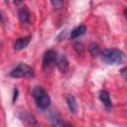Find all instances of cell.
<instances>
[{"instance_id": "cell-2", "label": "cell", "mask_w": 127, "mask_h": 127, "mask_svg": "<svg viewBox=\"0 0 127 127\" xmlns=\"http://www.w3.org/2000/svg\"><path fill=\"white\" fill-rule=\"evenodd\" d=\"M103 60L109 64H118L124 61L125 55L122 51L117 49H107L102 52Z\"/></svg>"}, {"instance_id": "cell-13", "label": "cell", "mask_w": 127, "mask_h": 127, "mask_svg": "<svg viewBox=\"0 0 127 127\" xmlns=\"http://www.w3.org/2000/svg\"><path fill=\"white\" fill-rule=\"evenodd\" d=\"M51 2H52L53 6H54L55 8H60V7L63 5L64 0H51Z\"/></svg>"}, {"instance_id": "cell-1", "label": "cell", "mask_w": 127, "mask_h": 127, "mask_svg": "<svg viewBox=\"0 0 127 127\" xmlns=\"http://www.w3.org/2000/svg\"><path fill=\"white\" fill-rule=\"evenodd\" d=\"M33 97L35 99L36 104L38 107L42 109H46L51 104V98L48 94V92L41 86H36L33 89Z\"/></svg>"}, {"instance_id": "cell-6", "label": "cell", "mask_w": 127, "mask_h": 127, "mask_svg": "<svg viewBox=\"0 0 127 127\" xmlns=\"http://www.w3.org/2000/svg\"><path fill=\"white\" fill-rule=\"evenodd\" d=\"M57 65H58V68L62 71V72H65L67 69H68V61L66 59L65 56L62 55L61 57L57 58V62H56Z\"/></svg>"}, {"instance_id": "cell-10", "label": "cell", "mask_w": 127, "mask_h": 127, "mask_svg": "<svg viewBox=\"0 0 127 127\" xmlns=\"http://www.w3.org/2000/svg\"><path fill=\"white\" fill-rule=\"evenodd\" d=\"M86 32V27L83 26V25H80V26H77L76 28H74L71 32H70V39H76L80 36H82L83 34H85Z\"/></svg>"}, {"instance_id": "cell-5", "label": "cell", "mask_w": 127, "mask_h": 127, "mask_svg": "<svg viewBox=\"0 0 127 127\" xmlns=\"http://www.w3.org/2000/svg\"><path fill=\"white\" fill-rule=\"evenodd\" d=\"M65 100H66V104H67L69 111L71 113H76V111L78 109V105H77V102H76V99L74 98V96L71 94H66Z\"/></svg>"}, {"instance_id": "cell-14", "label": "cell", "mask_w": 127, "mask_h": 127, "mask_svg": "<svg viewBox=\"0 0 127 127\" xmlns=\"http://www.w3.org/2000/svg\"><path fill=\"white\" fill-rule=\"evenodd\" d=\"M126 70H127V68H126V67H123V68L120 70V73L122 74V76H123L124 78H126Z\"/></svg>"}, {"instance_id": "cell-3", "label": "cell", "mask_w": 127, "mask_h": 127, "mask_svg": "<svg viewBox=\"0 0 127 127\" xmlns=\"http://www.w3.org/2000/svg\"><path fill=\"white\" fill-rule=\"evenodd\" d=\"M10 75L13 77H31L34 76V69L27 64L20 63L15 68L11 70Z\"/></svg>"}, {"instance_id": "cell-16", "label": "cell", "mask_w": 127, "mask_h": 127, "mask_svg": "<svg viewBox=\"0 0 127 127\" xmlns=\"http://www.w3.org/2000/svg\"><path fill=\"white\" fill-rule=\"evenodd\" d=\"M22 2V0H14V3L15 4H19V3H21Z\"/></svg>"}, {"instance_id": "cell-15", "label": "cell", "mask_w": 127, "mask_h": 127, "mask_svg": "<svg viewBox=\"0 0 127 127\" xmlns=\"http://www.w3.org/2000/svg\"><path fill=\"white\" fill-rule=\"evenodd\" d=\"M17 95H18V89H14V96H13V102L15 101V99H17Z\"/></svg>"}, {"instance_id": "cell-8", "label": "cell", "mask_w": 127, "mask_h": 127, "mask_svg": "<svg viewBox=\"0 0 127 127\" xmlns=\"http://www.w3.org/2000/svg\"><path fill=\"white\" fill-rule=\"evenodd\" d=\"M18 16H19V19L22 23H24V24L29 23V21H30V12H29L27 7H25V6L21 7L18 10Z\"/></svg>"}, {"instance_id": "cell-9", "label": "cell", "mask_w": 127, "mask_h": 127, "mask_svg": "<svg viewBox=\"0 0 127 127\" xmlns=\"http://www.w3.org/2000/svg\"><path fill=\"white\" fill-rule=\"evenodd\" d=\"M99 98H100L101 102L103 103V105H104L107 109H109V108L112 106V102H111V99H110V95H109V93H108L107 91L102 90V91L100 92V94H99Z\"/></svg>"}, {"instance_id": "cell-12", "label": "cell", "mask_w": 127, "mask_h": 127, "mask_svg": "<svg viewBox=\"0 0 127 127\" xmlns=\"http://www.w3.org/2000/svg\"><path fill=\"white\" fill-rule=\"evenodd\" d=\"M89 51H90V53H91L92 56H97V55L100 53L99 47H98L96 44H94V43L89 46Z\"/></svg>"}, {"instance_id": "cell-17", "label": "cell", "mask_w": 127, "mask_h": 127, "mask_svg": "<svg viewBox=\"0 0 127 127\" xmlns=\"http://www.w3.org/2000/svg\"><path fill=\"white\" fill-rule=\"evenodd\" d=\"M1 20H2V15H1V13H0V22H1Z\"/></svg>"}, {"instance_id": "cell-7", "label": "cell", "mask_w": 127, "mask_h": 127, "mask_svg": "<svg viewBox=\"0 0 127 127\" xmlns=\"http://www.w3.org/2000/svg\"><path fill=\"white\" fill-rule=\"evenodd\" d=\"M30 41H31V37H30V36L17 39L16 42H15V44H14V49L17 50V51L23 50V49H25V48L29 45Z\"/></svg>"}, {"instance_id": "cell-4", "label": "cell", "mask_w": 127, "mask_h": 127, "mask_svg": "<svg viewBox=\"0 0 127 127\" xmlns=\"http://www.w3.org/2000/svg\"><path fill=\"white\" fill-rule=\"evenodd\" d=\"M57 53L54 50H48L45 54H44V58H43V66L45 68L51 67L52 65H54L57 62Z\"/></svg>"}, {"instance_id": "cell-11", "label": "cell", "mask_w": 127, "mask_h": 127, "mask_svg": "<svg viewBox=\"0 0 127 127\" xmlns=\"http://www.w3.org/2000/svg\"><path fill=\"white\" fill-rule=\"evenodd\" d=\"M20 118H21L23 121H25V122H27V123H29V124H37V122H36V120L34 119V117L31 116L30 114H28L25 110H24V112H23V116L20 115Z\"/></svg>"}]
</instances>
